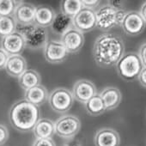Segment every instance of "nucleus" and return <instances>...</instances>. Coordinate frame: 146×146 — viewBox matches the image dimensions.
<instances>
[{"label":"nucleus","mask_w":146,"mask_h":146,"mask_svg":"<svg viewBox=\"0 0 146 146\" xmlns=\"http://www.w3.org/2000/svg\"><path fill=\"white\" fill-rule=\"evenodd\" d=\"M10 137V133H9V130L8 128L5 125L0 124V146L5 144Z\"/></svg>","instance_id":"cd10ccee"},{"label":"nucleus","mask_w":146,"mask_h":146,"mask_svg":"<svg viewBox=\"0 0 146 146\" xmlns=\"http://www.w3.org/2000/svg\"><path fill=\"white\" fill-rule=\"evenodd\" d=\"M115 66L119 76L126 82H132L137 79L143 68L138 54L135 52L125 53Z\"/></svg>","instance_id":"20e7f679"},{"label":"nucleus","mask_w":146,"mask_h":146,"mask_svg":"<svg viewBox=\"0 0 146 146\" xmlns=\"http://www.w3.org/2000/svg\"><path fill=\"white\" fill-rule=\"evenodd\" d=\"M84 108L87 113L91 116H99L105 113L106 108L102 99L99 94H96L90 100H89L85 104Z\"/></svg>","instance_id":"5701e85b"},{"label":"nucleus","mask_w":146,"mask_h":146,"mask_svg":"<svg viewBox=\"0 0 146 146\" xmlns=\"http://www.w3.org/2000/svg\"><path fill=\"white\" fill-rule=\"evenodd\" d=\"M94 143L96 146H119L120 137L114 129L104 127L96 132Z\"/></svg>","instance_id":"2eb2a0df"},{"label":"nucleus","mask_w":146,"mask_h":146,"mask_svg":"<svg viewBox=\"0 0 146 146\" xmlns=\"http://www.w3.org/2000/svg\"><path fill=\"white\" fill-rule=\"evenodd\" d=\"M50 28L53 33L62 36L67 30L73 28L72 18L62 12L57 13Z\"/></svg>","instance_id":"4be33fe9"},{"label":"nucleus","mask_w":146,"mask_h":146,"mask_svg":"<svg viewBox=\"0 0 146 146\" xmlns=\"http://www.w3.org/2000/svg\"><path fill=\"white\" fill-rule=\"evenodd\" d=\"M138 12L140 13V15L142 16V17L143 18V20L146 22V2H144L142 5V6L140 8V11Z\"/></svg>","instance_id":"72a5a7b5"},{"label":"nucleus","mask_w":146,"mask_h":146,"mask_svg":"<svg viewBox=\"0 0 146 146\" xmlns=\"http://www.w3.org/2000/svg\"><path fill=\"white\" fill-rule=\"evenodd\" d=\"M41 78L39 72L33 69H28L23 74L18 78L20 87L25 91L40 84Z\"/></svg>","instance_id":"412c9836"},{"label":"nucleus","mask_w":146,"mask_h":146,"mask_svg":"<svg viewBox=\"0 0 146 146\" xmlns=\"http://www.w3.org/2000/svg\"><path fill=\"white\" fill-rule=\"evenodd\" d=\"M64 146H83L78 141H70L64 144Z\"/></svg>","instance_id":"f704fd0d"},{"label":"nucleus","mask_w":146,"mask_h":146,"mask_svg":"<svg viewBox=\"0 0 146 146\" xmlns=\"http://www.w3.org/2000/svg\"><path fill=\"white\" fill-rule=\"evenodd\" d=\"M32 146H56L52 138H35Z\"/></svg>","instance_id":"bb28decb"},{"label":"nucleus","mask_w":146,"mask_h":146,"mask_svg":"<svg viewBox=\"0 0 146 146\" xmlns=\"http://www.w3.org/2000/svg\"><path fill=\"white\" fill-rule=\"evenodd\" d=\"M82 5L84 8L86 9H90V10H94L96 9L99 5L101 1H98V0H92V1H86V0H82Z\"/></svg>","instance_id":"c85d7f7f"},{"label":"nucleus","mask_w":146,"mask_h":146,"mask_svg":"<svg viewBox=\"0 0 146 146\" xmlns=\"http://www.w3.org/2000/svg\"><path fill=\"white\" fill-rule=\"evenodd\" d=\"M72 96L74 100L85 104L97 93L96 85L90 80L81 79L78 81L72 89Z\"/></svg>","instance_id":"f8f14e48"},{"label":"nucleus","mask_w":146,"mask_h":146,"mask_svg":"<svg viewBox=\"0 0 146 146\" xmlns=\"http://www.w3.org/2000/svg\"><path fill=\"white\" fill-rule=\"evenodd\" d=\"M124 54V41L117 35L104 33L99 35L94 43V59L100 67L110 68L116 65Z\"/></svg>","instance_id":"f257e3e1"},{"label":"nucleus","mask_w":146,"mask_h":146,"mask_svg":"<svg viewBox=\"0 0 146 146\" xmlns=\"http://www.w3.org/2000/svg\"><path fill=\"white\" fill-rule=\"evenodd\" d=\"M43 54L47 62L60 64L66 59L69 52L61 41L48 40L43 48Z\"/></svg>","instance_id":"9d476101"},{"label":"nucleus","mask_w":146,"mask_h":146,"mask_svg":"<svg viewBox=\"0 0 146 146\" xmlns=\"http://www.w3.org/2000/svg\"><path fill=\"white\" fill-rule=\"evenodd\" d=\"M8 58H9V55L0 47V70L5 69Z\"/></svg>","instance_id":"7c9ffc66"},{"label":"nucleus","mask_w":146,"mask_h":146,"mask_svg":"<svg viewBox=\"0 0 146 146\" xmlns=\"http://www.w3.org/2000/svg\"><path fill=\"white\" fill-rule=\"evenodd\" d=\"M55 17L56 12L52 8L46 5H40L39 7H36L34 23L39 27L46 29L48 27H51Z\"/></svg>","instance_id":"6ab92c4d"},{"label":"nucleus","mask_w":146,"mask_h":146,"mask_svg":"<svg viewBox=\"0 0 146 146\" xmlns=\"http://www.w3.org/2000/svg\"><path fill=\"white\" fill-rule=\"evenodd\" d=\"M55 134L64 139H71L79 132L81 122L74 115H64L54 122Z\"/></svg>","instance_id":"0eeeda50"},{"label":"nucleus","mask_w":146,"mask_h":146,"mask_svg":"<svg viewBox=\"0 0 146 146\" xmlns=\"http://www.w3.org/2000/svg\"><path fill=\"white\" fill-rule=\"evenodd\" d=\"M61 42L69 53H76L84 46V36L75 28H71L61 36Z\"/></svg>","instance_id":"ddd939ff"},{"label":"nucleus","mask_w":146,"mask_h":146,"mask_svg":"<svg viewBox=\"0 0 146 146\" xmlns=\"http://www.w3.org/2000/svg\"><path fill=\"white\" fill-rule=\"evenodd\" d=\"M36 7L27 2L20 1L16 11L13 15V18L15 19L17 25L25 26L34 23L35 17Z\"/></svg>","instance_id":"4468645a"},{"label":"nucleus","mask_w":146,"mask_h":146,"mask_svg":"<svg viewBox=\"0 0 146 146\" xmlns=\"http://www.w3.org/2000/svg\"><path fill=\"white\" fill-rule=\"evenodd\" d=\"M40 119L39 107L29 102L25 99L16 102L10 108L9 120L13 128L21 132L33 131Z\"/></svg>","instance_id":"f03ea898"},{"label":"nucleus","mask_w":146,"mask_h":146,"mask_svg":"<svg viewBox=\"0 0 146 146\" xmlns=\"http://www.w3.org/2000/svg\"><path fill=\"white\" fill-rule=\"evenodd\" d=\"M48 97L49 92L47 89L41 84L26 90L24 94V99L37 107L45 104L48 101Z\"/></svg>","instance_id":"a211bd4d"},{"label":"nucleus","mask_w":146,"mask_h":146,"mask_svg":"<svg viewBox=\"0 0 146 146\" xmlns=\"http://www.w3.org/2000/svg\"><path fill=\"white\" fill-rule=\"evenodd\" d=\"M137 54L141 59V62H142L143 67H146V42H144L141 45Z\"/></svg>","instance_id":"c756f323"},{"label":"nucleus","mask_w":146,"mask_h":146,"mask_svg":"<svg viewBox=\"0 0 146 146\" xmlns=\"http://www.w3.org/2000/svg\"><path fill=\"white\" fill-rule=\"evenodd\" d=\"M84 7L80 0H64V1H61L60 4L61 12L70 18L74 17Z\"/></svg>","instance_id":"b1692460"},{"label":"nucleus","mask_w":146,"mask_h":146,"mask_svg":"<svg viewBox=\"0 0 146 146\" xmlns=\"http://www.w3.org/2000/svg\"><path fill=\"white\" fill-rule=\"evenodd\" d=\"M35 138H52L55 134L54 122L49 119H40L33 129Z\"/></svg>","instance_id":"aec40b11"},{"label":"nucleus","mask_w":146,"mask_h":146,"mask_svg":"<svg viewBox=\"0 0 146 146\" xmlns=\"http://www.w3.org/2000/svg\"><path fill=\"white\" fill-rule=\"evenodd\" d=\"M126 13L125 9L116 10L109 5H104L96 11V28L101 31L108 32L117 26H121Z\"/></svg>","instance_id":"7ed1b4c3"},{"label":"nucleus","mask_w":146,"mask_h":146,"mask_svg":"<svg viewBox=\"0 0 146 146\" xmlns=\"http://www.w3.org/2000/svg\"><path fill=\"white\" fill-rule=\"evenodd\" d=\"M5 69L9 76L19 78L28 70V64L22 55L9 56Z\"/></svg>","instance_id":"dca6fc26"},{"label":"nucleus","mask_w":146,"mask_h":146,"mask_svg":"<svg viewBox=\"0 0 146 146\" xmlns=\"http://www.w3.org/2000/svg\"><path fill=\"white\" fill-rule=\"evenodd\" d=\"M0 46L9 56L21 55L26 48L23 37L17 31L2 38Z\"/></svg>","instance_id":"9b49d317"},{"label":"nucleus","mask_w":146,"mask_h":146,"mask_svg":"<svg viewBox=\"0 0 146 146\" xmlns=\"http://www.w3.org/2000/svg\"><path fill=\"white\" fill-rule=\"evenodd\" d=\"M110 6L116 10H122L124 9V2L123 1H108V4Z\"/></svg>","instance_id":"473e14b6"},{"label":"nucleus","mask_w":146,"mask_h":146,"mask_svg":"<svg viewBox=\"0 0 146 146\" xmlns=\"http://www.w3.org/2000/svg\"><path fill=\"white\" fill-rule=\"evenodd\" d=\"M17 24L13 17H0V38L17 31Z\"/></svg>","instance_id":"393cba45"},{"label":"nucleus","mask_w":146,"mask_h":146,"mask_svg":"<svg viewBox=\"0 0 146 146\" xmlns=\"http://www.w3.org/2000/svg\"><path fill=\"white\" fill-rule=\"evenodd\" d=\"M73 28L81 33H88L96 28V10L83 8L74 17L72 18Z\"/></svg>","instance_id":"1a4fd4ad"},{"label":"nucleus","mask_w":146,"mask_h":146,"mask_svg":"<svg viewBox=\"0 0 146 146\" xmlns=\"http://www.w3.org/2000/svg\"><path fill=\"white\" fill-rule=\"evenodd\" d=\"M105 105L106 111L115 109L121 102L122 95L120 90L115 87H107L99 93Z\"/></svg>","instance_id":"f3484780"},{"label":"nucleus","mask_w":146,"mask_h":146,"mask_svg":"<svg viewBox=\"0 0 146 146\" xmlns=\"http://www.w3.org/2000/svg\"><path fill=\"white\" fill-rule=\"evenodd\" d=\"M18 4L15 0H0V17H13Z\"/></svg>","instance_id":"a878e982"},{"label":"nucleus","mask_w":146,"mask_h":146,"mask_svg":"<svg viewBox=\"0 0 146 146\" xmlns=\"http://www.w3.org/2000/svg\"><path fill=\"white\" fill-rule=\"evenodd\" d=\"M48 102L51 108L57 113H65L72 107L74 97L65 88H57L49 93Z\"/></svg>","instance_id":"423d86ee"},{"label":"nucleus","mask_w":146,"mask_h":146,"mask_svg":"<svg viewBox=\"0 0 146 146\" xmlns=\"http://www.w3.org/2000/svg\"><path fill=\"white\" fill-rule=\"evenodd\" d=\"M137 79H138L140 84H141L143 87L146 88V67H143V68L142 69V70H141V72H140V74H139Z\"/></svg>","instance_id":"2f4dec72"},{"label":"nucleus","mask_w":146,"mask_h":146,"mask_svg":"<svg viewBox=\"0 0 146 146\" xmlns=\"http://www.w3.org/2000/svg\"><path fill=\"white\" fill-rule=\"evenodd\" d=\"M146 27V22L143 20L138 11H127L121 23L124 32L130 36H136L142 34Z\"/></svg>","instance_id":"6e6552de"},{"label":"nucleus","mask_w":146,"mask_h":146,"mask_svg":"<svg viewBox=\"0 0 146 146\" xmlns=\"http://www.w3.org/2000/svg\"><path fill=\"white\" fill-rule=\"evenodd\" d=\"M17 31L23 37L26 47L31 50L43 49L48 41L46 29L39 27L35 23L25 26L17 25Z\"/></svg>","instance_id":"39448f33"}]
</instances>
